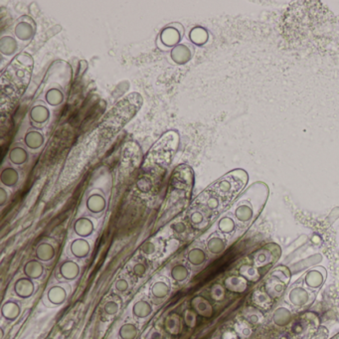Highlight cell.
Here are the masks:
<instances>
[{
    "mask_svg": "<svg viewBox=\"0 0 339 339\" xmlns=\"http://www.w3.org/2000/svg\"><path fill=\"white\" fill-rule=\"evenodd\" d=\"M33 69V60L28 54L17 56L1 77V109H11L27 88Z\"/></svg>",
    "mask_w": 339,
    "mask_h": 339,
    "instance_id": "obj_1",
    "label": "cell"
},
{
    "mask_svg": "<svg viewBox=\"0 0 339 339\" xmlns=\"http://www.w3.org/2000/svg\"><path fill=\"white\" fill-rule=\"evenodd\" d=\"M246 184V179L237 173H230L217 180L198 198L208 217H214L233 201Z\"/></svg>",
    "mask_w": 339,
    "mask_h": 339,
    "instance_id": "obj_2",
    "label": "cell"
},
{
    "mask_svg": "<svg viewBox=\"0 0 339 339\" xmlns=\"http://www.w3.org/2000/svg\"><path fill=\"white\" fill-rule=\"evenodd\" d=\"M193 56V48L188 44H178L171 51V58L177 64H185Z\"/></svg>",
    "mask_w": 339,
    "mask_h": 339,
    "instance_id": "obj_3",
    "label": "cell"
},
{
    "mask_svg": "<svg viewBox=\"0 0 339 339\" xmlns=\"http://www.w3.org/2000/svg\"><path fill=\"white\" fill-rule=\"evenodd\" d=\"M27 17H25L23 21H19L15 26V34L21 40H29L33 37L35 27L33 20H26Z\"/></svg>",
    "mask_w": 339,
    "mask_h": 339,
    "instance_id": "obj_4",
    "label": "cell"
},
{
    "mask_svg": "<svg viewBox=\"0 0 339 339\" xmlns=\"http://www.w3.org/2000/svg\"><path fill=\"white\" fill-rule=\"evenodd\" d=\"M182 35V28L181 29H176L173 26H168V27L164 28L162 32L160 33V42L166 46V47H172V46H177L178 42L181 39Z\"/></svg>",
    "mask_w": 339,
    "mask_h": 339,
    "instance_id": "obj_5",
    "label": "cell"
},
{
    "mask_svg": "<svg viewBox=\"0 0 339 339\" xmlns=\"http://www.w3.org/2000/svg\"><path fill=\"white\" fill-rule=\"evenodd\" d=\"M14 292L19 298L28 299L34 293V283L27 278L19 279L14 284Z\"/></svg>",
    "mask_w": 339,
    "mask_h": 339,
    "instance_id": "obj_6",
    "label": "cell"
},
{
    "mask_svg": "<svg viewBox=\"0 0 339 339\" xmlns=\"http://www.w3.org/2000/svg\"><path fill=\"white\" fill-rule=\"evenodd\" d=\"M74 230L76 234L82 237H87L91 235L94 231V224L88 218H80L78 219L74 225Z\"/></svg>",
    "mask_w": 339,
    "mask_h": 339,
    "instance_id": "obj_7",
    "label": "cell"
},
{
    "mask_svg": "<svg viewBox=\"0 0 339 339\" xmlns=\"http://www.w3.org/2000/svg\"><path fill=\"white\" fill-rule=\"evenodd\" d=\"M80 273V268L75 262L72 260H67V262L63 263L60 267V274L61 276L68 279V280H73L75 279L78 275Z\"/></svg>",
    "mask_w": 339,
    "mask_h": 339,
    "instance_id": "obj_8",
    "label": "cell"
},
{
    "mask_svg": "<svg viewBox=\"0 0 339 339\" xmlns=\"http://www.w3.org/2000/svg\"><path fill=\"white\" fill-rule=\"evenodd\" d=\"M192 306L197 314L202 317L209 318L212 315V307L210 303L201 297H197L192 299Z\"/></svg>",
    "mask_w": 339,
    "mask_h": 339,
    "instance_id": "obj_9",
    "label": "cell"
},
{
    "mask_svg": "<svg viewBox=\"0 0 339 339\" xmlns=\"http://www.w3.org/2000/svg\"><path fill=\"white\" fill-rule=\"evenodd\" d=\"M87 207L93 213H100L106 208V200L100 194H93L87 200Z\"/></svg>",
    "mask_w": 339,
    "mask_h": 339,
    "instance_id": "obj_10",
    "label": "cell"
},
{
    "mask_svg": "<svg viewBox=\"0 0 339 339\" xmlns=\"http://www.w3.org/2000/svg\"><path fill=\"white\" fill-rule=\"evenodd\" d=\"M71 252L77 258H85L90 252V244L84 239H77L71 244Z\"/></svg>",
    "mask_w": 339,
    "mask_h": 339,
    "instance_id": "obj_11",
    "label": "cell"
},
{
    "mask_svg": "<svg viewBox=\"0 0 339 339\" xmlns=\"http://www.w3.org/2000/svg\"><path fill=\"white\" fill-rule=\"evenodd\" d=\"M43 272H44L43 266L41 265V263L38 262V260H35V259L29 260L28 263H26L24 267V274L29 279H38L43 275Z\"/></svg>",
    "mask_w": 339,
    "mask_h": 339,
    "instance_id": "obj_12",
    "label": "cell"
},
{
    "mask_svg": "<svg viewBox=\"0 0 339 339\" xmlns=\"http://www.w3.org/2000/svg\"><path fill=\"white\" fill-rule=\"evenodd\" d=\"M36 257L44 262H48L55 257V249L51 244L42 243L36 249Z\"/></svg>",
    "mask_w": 339,
    "mask_h": 339,
    "instance_id": "obj_13",
    "label": "cell"
},
{
    "mask_svg": "<svg viewBox=\"0 0 339 339\" xmlns=\"http://www.w3.org/2000/svg\"><path fill=\"white\" fill-rule=\"evenodd\" d=\"M47 296L51 303L59 305L65 301L67 294L66 291L63 288H61V286H53V288L49 290Z\"/></svg>",
    "mask_w": 339,
    "mask_h": 339,
    "instance_id": "obj_14",
    "label": "cell"
},
{
    "mask_svg": "<svg viewBox=\"0 0 339 339\" xmlns=\"http://www.w3.org/2000/svg\"><path fill=\"white\" fill-rule=\"evenodd\" d=\"M2 316L8 320L16 319L20 315V307L16 302L7 301L2 306Z\"/></svg>",
    "mask_w": 339,
    "mask_h": 339,
    "instance_id": "obj_15",
    "label": "cell"
},
{
    "mask_svg": "<svg viewBox=\"0 0 339 339\" xmlns=\"http://www.w3.org/2000/svg\"><path fill=\"white\" fill-rule=\"evenodd\" d=\"M44 139L43 136L36 132V130H32V132H28L25 136V143L31 149H37L43 144Z\"/></svg>",
    "mask_w": 339,
    "mask_h": 339,
    "instance_id": "obj_16",
    "label": "cell"
},
{
    "mask_svg": "<svg viewBox=\"0 0 339 339\" xmlns=\"http://www.w3.org/2000/svg\"><path fill=\"white\" fill-rule=\"evenodd\" d=\"M0 178H1L2 184L8 187H11V186H14L18 182V173L15 169L11 167H7L3 169Z\"/></svg>",
    "mask_w": 339,
    "mask_h": 339,
    "instance_id": "obj_17",
    "label": "cell"
},
{
    "mask_svg": "<svg viewBox=\"0 0 339 339\" xmlns=\"http://www.w3.org/2000/svg\"><path fill=\"white\" fill-rule=\"evenodd\" d=\"M133 312L136 317L140 319H144V318H147L152 312V306L150 305L149 302L140 300L134 305Z\"/></svg>",
    "mask_w": 339,
    "mask_h": 339,
    "instance_id": "obj_18",
    "label": "cell"
},
{
    "mask_svg": "<svg viewBox=\"0 0 339 339\" xmlns=\"http://www.w3.org/2000/svg\"><path fill=\"white\" fill-rule=\"evenodd\" d=\"M31 120L37 124L45 122L49 119V111L43 106H36L30 113Z\"/></svg>",
    "mask_w": 339,
    "mask_h": 339,
    "instance_id": "obj_19",
    "label": "cell"
},
{
    "mask_svg": "<svg viewBox=\"0 0 339 339\" xmlns=\"http://www.w3.org/2000/svg\"><path fill=\"white\" fill-rule=\"evenodd\" d=\"M165 329L172 335H177L181 330V319L177 315H170L165 320Z\"/></svg>",
    "mask_w": 339,
    "mask_h": 339,
    "instance_id": "obj_20",
    "label": "cell"
},
{
    "mask_svg": "<svg viewBox=\"0 0 339 339\" xmlns=\"http://www.w3.org/2000/svg\"><path fill=\"white\" fill-rule=\"evenodd\" d=\"M0 50L4 55H12L17 50V43L12 37L4 36L0 41Z\"/></svg>",
    "mask_w": 339,
    "mask_h": 339,
    "instance_id": "obj_21",
    "label": "cell"
},
{
    "mask_svg": "<svg viewBox=\"0 0 339 339\" xmlns=\"http://www.w3.org/2000/svg\"><path fill=\"white\" fill-rule=\"evenodd\" d=\"M9 159L12 163L16 165L23 164L26 160H27V152L22 147H15L10 151Z\"/></svg>",
    "mask_w": 339,
    "mask_h": 339,
    "instance_id": "obj_22",
    "label": "cell"
},
{
    "mask_svg": "<svg viewBox=\"0 0 339 339\" xmlns=\"http://www.w3.org/2000/svg\"><path fill=\"white\" fill-rule=\"evenodd\" d=\"M152 295L158 299H164L170 293V289L164 281H156L151 288Z\"/></svg>",
    "mask_w": 339,
    "mask_h": 339,
    "instance_id": "obj_23",
    "label": "cell"
},
{
    "mask_svg": "<svg viewBox=\"0 0 339 339\" xmlns=\"http://www.w3.org/2000/svg\"><path fill=\"white\" fill-rule=\"evenodd\" d=\"M188 262L194 266H199L204 263L206 259L205 253L201 249H193L188 253Z\"/></svg>",
    "mask_w": 339,
    "mask_h": 339,
    "instance_id": "obj_24",
    "label": "cell"
},
{
    "mask_svg": "<svg viewBox=\"0 0 339 339\" xmlns=\"http://www.w3.org/2000/svg\"><path fill=\"white\" fill-rule=\"evenodd\" d=\"M138 328L133 323L123 324L120 329V336L122 339H135L138 336Z\"/></svg>",
    "mask_w": 339,
    "mask_h": 339,
    "instance_id": "obj_25",
    "label": "cell"
},
{
    "mask_svg": "<svg viewBox=\"0 0 339 339\" xmlns=\"http://www.w3.org/2000/svg\"><path fill=\"white\" fill-rule=\"evenodd\" d=\"M46 100L52 106H57L63 100V94L58 89H51L46 94Z\"/></svg>",
    "mask_w": 339,
    "mask_h": 339,
    "instance_id": "obj_26",
    "label": "cell"
},
{
    "mask_svg": "<svg viewBox=\"0 0 339 339\" xmlns=\"http://www.w3.org/2000/svg\"><path fill=\"white\" fill-rule=\"evenodd\" d=\"M171 277L177 281H183L188 277V270L183 265H176L171 270Z\"/></svg>",
    "mask_w": 339,
    "mask_h": 339,
    "instance_id": "obj_27",
    "label": "cell"
},
{
    "mask_svg": "<svg viewBox=\"0 0 339 339\" xmlns=\"http://www.w3.org/2000/svg\"><path fill=\"white\" fill-rule=\"evenodd\" d=\"M190 39L195 44H202L206 41V33L201 28H194L190 32Z\"/></svg>",
    "mask_w": 339,
    "mask_h": 339,
    "instance_id": "obj_28",
    "label": "cell"
},
{
    "mask_svg": "<svg viewBox=\"0 0 339 339\" xmlns=\"http://www.w3.org/2000/svg\"><path fill=\"white\" fill-rule=\"evenodd\" d=\"M223 248H224V245H223L222 240L217 239V238L211 239L209 241V243H208V249H209V251L211 253H214V254L221 252L223 250Z\"/></svg>",
    "mask_w": 339,
    "mask_h": 339,
    "instance_id": "obj_29",
    "label": "cell"
},
{
    "mask_svg": "<svg viewBox=\"0 0 339 339\" xmlns=\"http://www.w3.org/2000/svg\"><path fill=\"white\" fill-rule=\"evenodd\" d=\"M184 321L188 327H194L196 324V316L192 310H186L184 315Z\"/></svg>",
    "mask_w": 339,
    "mask_h": 339,
    "instance_id": "obj_30",
    "label": "cell"
},
{
    "mask_svg": "<svg viewBox=\"0 0 339 339\" xmlns=\"http://www.w3.org/2000/svg\"><path fill=\"white\" fill-rule=\"evenodd\" d=\"M105 311L108 315L114 316L119 311V304L116 301H108L105 305Z\"/></svg>",
    "mask_w": 339,
    "mask_h": 339,
    "instance_id": "obj_31",
    "label": "cell"
},
{
    "mask_svg": "<svg viewBox=\"0 0 339 339\" xmlns=\"http://www.w3.org/2000/svg\"><path fill=\"white\" fill-rule=\"evenodd\" d=\"M205 218L199 211H193L190 215V221L193 225H201L204 222Z\"/></svg>",
    "mask_w": 339,
    "mask_h": 339,
    "instance_id": "obj_32",
    "label": "cell"
},
{
    "mask_svg": "<svg viewBox=\"0 0 339 339\" xmlns=\"http://www.w3.org/2000/svg\"><path fill=\"white\" fill-rule=\"evenodd\" d=\"M142 252L145 254V255H151L155 252V246L153 243L151 242H146L143 247H142Z\"/></svg>",
    "mask_w": 339,
    "mask_h": 339,
    "instance_id": "obj_33",
    "label": "cell"
},
{
    "mask_svg": "<svg viewBox=\"0 0 339 339\" xmlns=\"http://www.w3.org/2000/svg\"><path fill=\"white\" fill-rule=\"evenodd\" d=\"M116 289L119 292H125L128 289V283L125 279H120L116 282Z\"/></svg>",
    "mask_w": 339,
    "mask_h": 339,
    "instance_id": "obj_34",
    "label": "cell"
},
{
    "mask_svg": "<svg viewBox=\"0 0 339 339\" xmlns=\"http://www.w3.org/2000/svg\"><path fill=\"white\" fill-rule=\"evenodd\" d=\"M224 293H223V290L221 289V286L220 285H214L213 286V290H212V296L215 299H221L222 297H223Z\"/></svg>",
    "mask_w": 339,
    "mask_h": 339,
    "instance_id": "obj_35",
    "label": "cell"
},
{
    "mask_svg": "<svg viewBox=\"0 0 339 339\" xmlns=\"http://www.w3.org/2000/svg\"><path fill=\"white\" fill-rule=\"evenodd\" d=\"M134 273L138 277H142L145 274V267L142 264H138L134 267Z\"/></svg>",
    "mask_w": 339,
    "mask_h": 339,
    "instance_id": "obj_36",
    "label": "cell"
},
{
    "mask_svg": "<svg viewBox=\"0 0 339 339\" xmlns=\"http://www.w3.org/2000/svg\"><path fill=\"white\" fill-rule=\"evenodd\" d=\"M172 228H173V230L175 231V233H177V234L183 233V232L185 231V229H186L185 225H184V224H182V223H177V224H175Z\"/></svg>",
    "mask_w": 339,
    "mask_h": 339,
    "instance_id": "obj_37",
    "label": "cell"
},
{
    "mask_svg": "<svg viewBox=\"0 0 339 339\" xmlns=\"http://www.w3.org/2000/svg\"><path fill=\"white\" fill-rule=\"evenodd\" d=\"M288 318H289V316H288V314H286V312H284V314H282V315H277L276 316V321L278 323H284L286 320L289 319Z\"/></svg>",
    "mask_w": 339,
    "mask_h": 339,
    "instance_id": "obj_38",
    "label": "cell"
},
{
    "mask_svg": "<svg viewBox=\"0 0 339 339\" xmlns=\"http://www.w3.org/2000/svg\"><path fill=\"white\" fill-rule=\"evenodd\" d=\"M7 200V193L4 188H0V205L3 206Z\"/></svg>",
    "mask_w": 339,
    "mask_h": 339,
    "instance_id": "obj_39",
    "label": "cell"
}]
</instances>
